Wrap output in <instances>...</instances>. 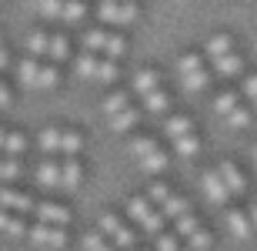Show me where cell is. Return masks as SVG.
<instances>
[{
	"label": "cell",
	"mask_w": 257,
	"mask_h": 251,
	"mask_svg": "<svg viewBox=\"0 0 257 251\" xmlns=\"http://www.w3.org/2000/svg\"><path fill=\"white\" fill-rule=\"evenodd\" d=\"M74 70L80 80H97V84H114L117 80V60H107L100 57V54H90V50H84L80 57L74 60Z\"/></svg>",
	"instance_id": "obj_1"
},
{
	"label": "cell",
	"mask_w": 257,
	"mask_h": 251,
	"mask_svg": "<svg viewBox=\"0 0 257 251\" xmlns=\"http://www.w3.org/2000/svg\"><path fill=\"white\" fill-rule=\"evenodd\" d=\"M177 77H181V87L187 94H200L210 80L207 67H204V57H200V54H184V57L177 60Z\"/></svg>",
	"instance_id": "obj_2"
},
{
	"label": "cell",
	"mask_w": 257,
	"mask_h": 251,
	"mask_svg": "<svg viewBox=\"0 0 257 251\" xmlns=\"http://www.w3.org/2000/svg\"><path fill=\"white\" fill-rule=\"evenodd\" d=\"M127 214H131L134 221H137V228H144V234H151V238H157V234L164 231V214L154 211V201L151 198H131L127 201Z\"/></svg>",
	"instance_id": "obj_3"
},
{
	"label": "cell",
	"mask_w": 257,
	"mask_h": 251,
	"mask_svg": "<svg viewBox=\"0 0 257 251\" xmlns=\"http://www.w3.org/2000/svg\"><path fill=\"white\" fill-rule=\"evenodd\" d=\"M97 17L104 24H110V27H131L137 20V4L134 0H100Z\"/></svg>",
	"instance_id": "obj_4"
},
{
	"label": "cell",
	"mask_w": 257,
	"mask_h": 251,
	"mask_svg": "<svg viewBox=\"0 0 257 251\" xmlns=\"http://www.w3.org/2000/svg\"><path fill=\"white\" fill-rule=\"evenodd\" d=\"M100 231L114 241V248H120V251H134L137 248V234L127 228L117 214H100Z\"/></svg>",
	"instance_id": "obj_5"
},
{
	"label": "cell",
	"mask_w": 257,
	"mask_h": 251,
	"mask_svg": "<svg viewBox=\"0 0 257 251\" xmlns=\"http://www.w3.org/2000/svg\"><path fill=\"white\" fill-rule=\"evenodd\" d=\"M27 238L37 248H64L67 244V231L64 228H57V224H44V221H37L34 228L27 231Z\"/></svg>",
	"instance_id": "obj_6"
},
{
	"label": "cell",
	"mask_w": 257,
	"mask_h": 251,
	"mask_svg": "<svg viewBox=\"0 0 257 251\" xmlns=\"http://www.w3.org/2000/svg\"><path fill=\"white\" fill-rule=\"evenodd\" d=\"M34 214H37V221H44V224H57V228H67V224H70V208H64V204H57V201H37Z\"/></svg>",
	"instance_id": "obj_7"
},
{
	"label": "cell",
	"mask_w": 257,
	"mask_h": 251,
	"mask_svg": "<svg viewBox=\"0 0 257 251\" xmlns=\"http://www.w3.org/2000/svg\"><path fill=\"white\" fill-rule=\"evenodd\" d=\"M200 188H204V194H207L210 204H227V201H230L227 184H224V178H220L217 171H204V178H200Z\"/></svg>",
	"instance_id": "obj_8"
},
{
	"label": "cell",
	"mask_w": 257,
	"mask_h": 251,
	"mask_svg": "<svg viewBox=\"0 0 257 251\" xmlns=\"http://www.w3.org/2000/svg\"><path fill=\"white\" fill-rule=\"evenodd\" d=\"M0 208H4V211H14V214H24V211H34L37 201H34L30 194H24V191L4 188V191H0Z\"/></svg>",
	"instance_id": "obj_9"
},
{
	"label": "cell",
	"mask_w": 257,
	"mask_h": 251,
	"mask_svg": "<svg viewBox=\"0 0 257 251\" xmlns=\"http://www.w3.org/2000/svg\"><path fill=\"white\" fill-rule=\"evenodd\" d=\"M217 174L224 178V184H227L230 194H244V191H247V181H244V174H240V168L234 164V161H220Z\"/></svg>",
	"instance_id": "obj_10"
},
{
	"label": "cell",
	"mask_w": 257,
	"mask_h": 251,
	"mask_svg": "<svg viewBox=\"0 0 257 251\" xmlns=\"http://www.w3.org/2000/svg\"><path fill=\"white\" fill-rule=\"evenodd\" d=\"M40 67H44V64H40L37 57L20 60V64H17V80L24 87H30V91H37V87H40Z\"/></svg>",
	"instance_id": "obj_11"
},
{
	"label": "cell",
	"mask_w": 257,
	"mask_h": 251,
	"mask_svg": "<svg viewBox=\"0 0 257 251\" xmlns=\"http://www.w3.org/2000/svg\"><path fill=\"white\" fill-rule=\"evenodd\" d=\"M227 54H234V37L230 34H214L207 40V47H204V57L207 60H220V57H227Z\"/></svg>",
	"instance_id": "obj_12"
},
{
	"label": "cell",
	"mask_w": 257,
	"mask_h": 251,
	"mask_svg": "<svg viewBox=\"0 0 257 251\" xmlns=\"http://www.w3.org/2000/svg\"><path fill=\"white\" fill-rule=\"evenodd\" d=\"M224 218H227V228H230V234H234L237 241L250 238V231H254V228H250V218L240 211V208H227V214H224Z\"/></svg>",
	"instance_id": "obj_13"
},
{
	"label": "cell",
	"mask_w": 257,
	"mask_h": 251,
	"mask_svg": "<svg viewBox=\"0 0 257 251\" xmlns=\"http://www.w3.org/2000/svg\"><path fill=\"white\" fill-rule=\"evenodd\" d=\"M157 87H161V74L154 67H144V70L134 74V94L137 97H147L151 91H157Z\"/></svg>",
	"instance_id": "obj_14"
},
{
	"label": "cell",
	"mask_w": 257,
	"mask_h": 251,
	"mask_svg": "<svg viewBox=\"0 0 257 251\" xmlns=\"http://www.w3.org/2000/svg\"><path fill=\"white\" fill-rule=\"evenodd\" d=\"M210 64L217 70V77H240V70H244V60H240L237 50L227 54V57H220V60H210Z\"/></svg>",
	"instance_id": "obj_15"
},
{
	"label": "cell",
	"mask_w": 257,
	"mask_h": 251,
	"mask_svg": "<svg viewBox=\"0 0 257 251\" xmlns=\"http://www.w3.org/2000/svg\"><path fill=\"white\" fill-rule=\"evenodd\" d=\"M80 178H84V168L77 164L74 157H67L64 164H60V188L74 191V188H80Z\"/></svg>",
	"instance_id": "obj_16"
},
{
	"label": "cell",
	"mask_w": 257,
	"mask_h": 251,
	"mask_svg": "<svg viewBox=\"0 0 257 251\" xmlns=\"http://www.w3.org/2000/svg\"><path fill=\"white\" fill-rule=\"evenodd\" d=\"M137 121H141V111H137V107H124L120 114L110 117V131H114V134H127Z\"/></svg>",
	"instance_id": "obj_17"
},
{
	"label": "cell",
	"mask_w": 257,
	"mask_h": 251,
	"mask_svg": "<svg viewBox=\"0 0 257 251\" xmlns=\"http://www.w3.org/2000/svg\"><path fill=\"white\" fill-rule=\"evenodd\" d=\"M0 234H10V238H24V234H27V224L20 221L14 211H4V208H0Z\"/></svg>",
	"instance_id": "obj_18"
},
{
	"label": "cell",
	"mask_w": 257,
	"mask_h": 251,
	"mask_svg": "<svg viewBox=\"0 0 257 251\" xmlns=\"http://www.w3.org/2000/svg\"><path fill=\"white\" fill-rule=\"evenodd\" d=\"M164 134L171 137V141L191 134V117H187V114H171L167 121H164Z\"/></svg>",
	"instance_id": "obj_19"
},
{
	"label": "cell",
	"mask_w": 257,
	"mask_h": 251,
	"mask_svg": "<svg viewBox=\"0 0 257 251\" xmlns=\"http://www.w3.org/2000/svg\"><path fill=\"white\" fill-rule=\"evenodd\" d=\"M47 44H50V34H44V30H30L27 40H24L30 57H47Z\"/></svg>",
	"instance_id": "obj_20"
},
{
	"label": "cell",
	"mask_w": 257,
	"mask_h": 251,
	"mask_svg": "<svg viewBox=\"0 0 257 251\" xmlns=\"http://www.w3.org/2000/svg\"><path fill=\"white\" fill-rule=\"evenodd\" d=\"M34 174H37L40 188H60V164H54V161H44Z\"/></svg>",
	"instance_id": "obj_21"
},
{
	"label": "cell",
	"mask_w": 257,
	"mask_h": 251,
	"mask_svg": "<svg viewBox=\"0 0 257 251\" xmlns=\"http://www.w3.org/2000/svg\"><path fill=\"white\" fill-rule=\"evenodd\" d=\"M47 57H50V64H60V60L70 57V40H67L64 34H54V37H50V44H47Z\"/></svg>",
	"instance_id": "obj_22"
},
{
	"label": "cell",
	"mask_w": 257,
	"mask_h": 251,
	"mask_svg": "<svg viewBox=\"0 0 257 251\" xmlns=\"http://www.w3.org/2000/svg\"><path fill=\"white\" fill-rule=\"evenodd\" d=\"M137 164H141L147 174H161L164 168H167V151H161V147H154L151 154H144L141 161H137Z\"/></svg>",
	"instance_id": "obj_23"
},
{
	"label": "cell",
	"mask_w": 257,
	"mask_h": 251,
	"mask_svg": "<svg viewBox=\"0 0 257 251\" xmlns=\"http://www.w3.org/2000/svg\"><path fill=\"white\" fill-rule=\"evenodd\" d=\"M167 107H171V94H167V91H161V87L144 97V111H151V114H164Z\"/></svg>",
	"instance_id": "obj_24"
},
{
	"label": "cell",
	"mask_w": 257,
	"mask_h": 251,
	"mask_svg": "<svg viewBox=\"0 0 257 251\" xmlns=\"http://www.w3.org/2000/svg\"><path fill=\"white\" fill-rule=\"evenodd\" d=\"M127 54V40L120 37V34H107V44H104V50H100V57H107V60H120Z\"/></svg>",
	"instance_id": "obj_25"
},
{
	"label": "cell",
	"mask_w": 257,
	"mask_h": 251,
	"mask_svg": "<svg viewBox=\"0 0 257 251\" xmlns=\"http://www.w3.org/2000/svg\"><path fill=\"white\" fill-rule=\"evenodd\" d=\"M124 107H131V94H127V91H114V94L104 97V114H107V117L120 114Z\"/></svg>",
	"instance_id": "obj_26"
},
{
	"label": "cell",
	"mask_w": 257,
	"mask_h": 251,
	"mask_svg": "<svg viewBox=\"0 0 257 251\" xmlns=\"http://www.w3.org/2000/svg\"><path fill=\"white\" fill-rule=\"evenodd\" d=\"M84 17H87V4L84 0H64V14H60L64 24H80Z\"/></svg>",
	"instance_id": "obj_27"
},
{
	"label": "cell",
	"mask_w": 257,
	"mask_h": 251,
	"mask_svg": "<svg viewBox=\"0 0 257 251\" xmlns=\"http://www.w3.org/2000/svg\"><path fill=\"white\" fill-rule=\"evenodd\" d=\"M80 147H84V137L77 134V131H60V151H64V157H77Z\"/></svg>",
	"instance_id": "obj_28"
},
{
	"label": "cell",
	"mask_w": 257,
	"mask_h": 251,
	"mask_svg": "<svg viewBox=\"0 0 257 251\" xmlns=\"http://www.w3.org/2000/svg\"><path fill=\"white\" fill-rule=\"evenodd\" d=\"M237 104H240L237 91H220V94L214 97V111H217V114H224V117H227V114H230V111H234Z\"/></svg>",
	"instance_id": "obj_29"
},
{
	"label": "cell",
	"mask_w": 257,
	"mask_h": 251,
	"mask_svg": "<svg viewBox=\"0 0 257 251\" xmlns=\"http://www.w3.org/2000/svg\"><path fill=\"white\" fill-rule=\"evenodd\" d=\"M37 144H40V151H47V154H57V151H60V127H47V131H40Z\"/></svg>",
	"instance_id": "obj_30"
},
{
	"label": "cell",
	"mask_w": 257,
	"mask_h": 251,
	"mask_svg": "<svg viewBox=\"0 0 257 251\" xmlns=\"http://www.w3.org/2000/svg\"><path fill=\"white\" fill-rule=\"evenodd\" d=\"M80 248H84V251H117L114 244L104 241V231H100V228H97V231H87L84 241H80Z\"/></svg>",
	"instance_id": "obj_31"
},
{
	"label": "cell",
	"mask_w": 257,
	"mask_h": 251,
	"mask_svg": "<svg viewBox=\"0 0 257 251\" xmlns=\"http://www.w3.org/2000/svg\"><path fill=\"white\" fill-rule=\"evenodd\" d=\"M104 44H107V30L94 27V30H87V34H84V50H90V54H100Z\"/></svg>",
	"instance_id": "obj_32"
},
{
	"label": "cell",
	"mask_w": 257,
	"mask_h": 251,
	"mask_svg": "<svg viewBox=\"0 0 257 251\" xmlns=\"http://www.w3.org/2000/svg\"><path fill=\"white\" fill-rule=\"evenodd\" d=\"M34 7H37L40 17L60 20V14H64V0H34Z\"/></svg>",
	"instance_id": "obj_33"
},
{
	"label": "cell",
	"mask_w": 257,
	"mask_h": 251,
	"mask_svg": "<svg viewBox=\"0 0 257 251\" xmlns=\"http://www.w3.org/2000/svg\"><path fill=\"white\" fill-rule=\"evenodd\" d=\"M4 151H7L10 157L24 154V151H27V137L17 134V131H7V137H4Z\"/></svg>",
	"instance_id": "obj_34"
},
{
	"label": "cell",
	"mask_w": 257,
	"mask_h": 251,
	"mask_svg": "<svg viewBox=\"0 0 257 251\" xmlns=\"http://www.w3.org/2000/svg\"><path fill=\"white\" fill-rule=\"evenodd\" d=\"M174 151H177L181 157H194L200 151V141L194 134H184V137H177V141H174Z\"/></svg>",
	"instance_id": "obj_35"
},
{
	"label": "cell",
	"mask_w": 257,
	"mask_h": 251,
	"mask_svg": "<svg viewBox=\"0 0 257 251\" xmlns=\"http://www.w3.org/2000/svg\"><path fill=\"white\" fill-rule=\"evenodd\" d=\"M57 84H60L57 64H44V67H40V91H54Z\"/></svg>",
	"instance_id": "obj_36"
},
{
	"label": "cell",
	"mask_w": 257,
	"mask_h": 251,
	"mask_svg": "<svg viewBox=\"0 0 257 251\" xmlns=\"http://www.w3.org/2000/svg\"><path fill=\"white\" fill-rule=\"evenodd\" d=\"M197 228H200V221H197V218H194L191 211H187V214H181V218L174 221V231L181 234V238H191V234L197 231Z\"/></svg>",
	"instance_id": "obj_37"
},
{
	"label": "cell",
	"mask_w": 257,
	"mask_h": 251,
	"mask_svg": "<svg viewBox=\"0 0 257 251\" xmlns=\"http://www.w3.org/2000/svg\"><path fill=\"white\" fill-rule=\"evenodd\" d=\"M20 171H24V168H20V161L17 157H0V181H14V178H20Z\"/></svg>",
	"instance_id": "obj_38"
},
{
	"label": "cell",
	"mask_w": 257,
	"mask_h": 251,
	"mask_svg": "<svg viewBox=\"0 0 257 251\" xmlns=\"http://www.w3.org/2000/svg\"><path fill=\"white\" fill-rule=\"evenodd\" d=\"M154 147H157V141H154V137H141V134H137V137H131V154L137 157V161H141L144 154H151Z\"/></svg>",
	"instance_id": "obj_39"
},
{
	"label": "cell",
	"mask_w": 257,
	"mask_h": 251,
	"mask_svg": "<svg viewBox=\"0 0 257 251\" xmlns=\"http://www.w3.org/2000/svg\"><path fill=\"white\" fill-rule=\"evenodd\" d=\"M210 244H214V238H210V231H204V228H197V231L187 238V248L191 251H210Z\"/></svg>",
	"instance_id": "obj_40"
},
{
	"label": "cell",
	"mask_w": 257,
	"mask_h": 251,
	"mask_svg": "<svg viewBox=\"0 0 257 251\" xmlns=\"http://www.w3.org/2000/svg\"><path fill=\"white\" fill-rule=\"evenodd\" d=\"M227 124H230V127H237V131H240V127H247V124H250V111L237 104V107H234V111L227 114Z\"/></svg>",
	"instance_id": "obj_41"
},
{
	"label": "cell",
	"mask_w": 257,
	"mask_h": 251,
	"mask_svg": "<svg viewBox=\"0 0 257 251\" xmlns=\"http://www.w3.org/2000/svg\"><path fill=\"white\" fill-rule=\"evenodd\" d=\"M154 248H157V251H181V244H177V234L161 231L157 238H154Z\"/></svg>",
	"instance_id": "obj_42"
},
{
	"label": "cell",
	"mask_w": 257,
	"mask_h": 251,
	"mask_svg": "<svg viewBox=\"0 0 257 251\" xmlns=\"http://www.w3.org/2000/svg\"><path fill=\"white\" fill-rule=\"evenodd\" d=\"M240 91H244V94L254 101V97H257V74H247V77L240 80Z\"/></svg>",
	"instance_id": "obj_43"
},
{
	"label": "cell",
	"mask_w": 257,
	"mask_h": 251,
	"mask_svg": "<svg viewBox=\"0 0 257 251\" xmlns=\"http://www.w3.org/2000/svg\"><path fill=\"white\" fill-rule=\"evenodd\" d=\"M10 101H14V97H10V87L0 80V107H10Z\"/></svg>",
	"instance_id": "obj_44"
},
{
	"label": "cell",
	"mask_w": 257,
	"mask_h": 251,
	"mask_svg": "<svg viewBox=\"0 0 257 251\" xmlns=\"http://www.w3.org/2000/svg\"><path fill=\"white\" fill-rule=\"evenodd\" d=\"M247 218H250V228L257 231V201H250V204H247Z\"/></svg>",
	"instance_id": "obj_45"
},
{
	"label": "cell",
	"mask_w": 257,
	"mask_h": 251,
	"mask_svg": "<svg viewBox=\"0 0 257 251\" xmlns=\"http://www.w3.org/2000/svg\"><path fill=\"white\" fill-rule=\"evenodd\" d=\"M10 64V54H7V47H4V37H0V70Z\"/></svg>",
	"instance_id": "obj_46"
},
{
	"label": "cell",
	"mask_w": 257,
	"mask_h": 251,
	"mask_svg": "<svg viewBox=\"0 0 257 251\" xmlns=\"http://www.w3.org/2000/svg\"><path fill=\"white\" fill-rule=\"evenodd\" d=\"M4 137H7V131H4V127H0V151H4Z\"/></svg>",
	"instance_id": "obj_47"
},
{
	"label": "cell",
	"mask_w": 257,
	"mask_h": 251,
	"mask_svg": "<svg viewBox=\"0 0 257 251\" xmlns=\"http://www.w3.org/2000/svg\"><path fill=\"white\" fill-rule=\"evenodd\" d=\"M250 104H254V111H257V97H254V101H250Z\"/></svg>",
	"instance_id": "obj_48"
},
{
	"label": "cell",
	"mask_w": 257,
	"mask_h": 251,
	"mask_svg": "<svg viewBox=\"0 0 257 251\" xmlns=\"http://www.w3.org/2000/svg\"><path fill=\"white\" fill-rule=\"evenodd\" d=\"M254 161H257V147H254Z\"/></svg>",
	"instance_id": "obj_49"
},
{
	"label": "cell",
	"mask_w": 257,
	"mask_h": 251,
	"mask_svg": "<svg viewBox=\"0 0 257 251\" xmlns=\"http://www.w3.org/2000/svg\"><path fill=\"white\" fill-rule=\"evenodd\" d=\"M181 251H191V248H181Z\"/></svg>",
	"instance_id": "obj_50"
},
{
	"label": "cell",
	"mask_w": 257,
	"mask_h": 251,
	"mask_svg": "<svg viewBox=\"0 0 257 251\" xmlns=\"http://www.w3.org/2000/svg\"><path fill=\"white\" fill-rule=\"evenodd\" d=\"M134 4H137V0H134Z\"/></svg>",
	"instance_id": "obj_51"
},
{
	"label": "cell",
	"mask_w": 257,
	"mask_h": 251,
	"mask_svg": "<svg viewBox=\"0 0 257 251\" xmlns=\"http://www.w3.org/2000/svg\"><path fill=\"white\" fill-rule=\"evenodd\" d=\"M134 251H137V248H134Z\"/></svg>",
	"instance_id": "obj_52"
}]
</instances>
